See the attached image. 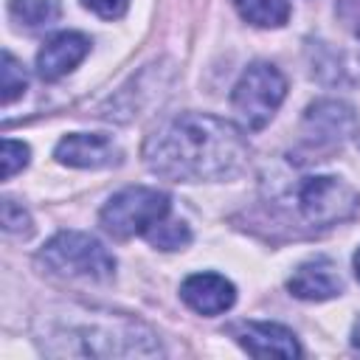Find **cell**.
<instances>
[{"label":"cell","instance_id":"9c48e42d","mask_svg":"<svg viewBox=\"0 0 360 360\" xmlns=\"http://www.w3.org/2000/svg\"><path fill=\"white\" fill-rule=\"evenodd\" d=\"M53 158L73 169H107V166L121 163V149L107 135L70 132L56 143Z\"/></svg>","mask_w":360,"mask_h":360},{"label":"cell","instance_id":"d6986e66","mask_svg":"<svg viewBox=\"0 0 360 360\" xmlns=\"http://www.w3.org/2000/svg\"><path fill=\"white\" fill-rule=\"evenodd\" d=\"M82 3H84V8H90L101 20H118L129 8V0H82Z\"/></svg>","mask_w":360,"mask_h":360},{"label":"cell","instance_id":"30bf717a","mask_svg":"<svg viewBox=\"0 0 360 360\" xmlns=\"http://www.w3.org/2000/svg\"><path fill=\"white\" fill-rule=\"evenodd\" d=\"M180 298L200 315H219L233 307L236 287L219 273H194L180 284Z\"/></svg>","mask_w":360,"mask_h":360},{"label":"cell","instance_id":"603a6c76","mask_svg":"<svg viewBox=\"0 0 360 360\" xmlns=\"http://www.w3.org/2000/svg\"><path fill=\"white\" fill-rule=\"evenodd\" d=\"M357 146H360V132H357Z\"/></svg>","mask_w":360,"mask_h":360},{"label":"cell","instance_id":"8fae6325","mask_svg":"<svg viewBox=\"0 0 360 360\" xmlns=\"http://www.w3.org/2000/svg\"><path fill=\"white\" fill-rule=\"evenodd\" d=\"M90 51V39L79 31H62L56 37H51L39 53H37V73L45 82H56L65 73H70Z\"/></svg>","mask_w":360,"mask_h":360},{"label":"cell","instance_id":"ac0fdd59","mask_svg":"<svg viewBox=\"0 0 360 360\" xmlns=\"http://www.w3.org/2000/svg\"><path fill=\"white\" fill-rule=\"evenodd\" d=\"M28 155H31V152H28V146H25L22 141L6 138V141H3V155H0V160H3V180L14 177L20 169H25Z\"/></svg>","mask_w":360,"mask_h":360},{"label":"cell","instance_id":"e0dca14e","mask_svg":"<svg viewBox=\"0 0 360 360\" xmlns=\"http://www.w3.org/2000/svg\"><path fill=\"white\" fill-rule=\"evenodd\" d=\"M3 231L6 233H14V236H31L34 225H31V217L22 205H17L14 200H3Z\"/></svg>","mask_w":360,"mask_h":360},{"label":"cell","instance_id":"5bb4252c","mask_svg":"<svg viewBox=\"0 0 360 360\" xmlns=\"http://www.w3.org/2000/svg\"><path fill=\"white\" fill-rule=\"evenodd\" d=\"M242 20L259 28H278L290 20V0H233Z\"/></svg>","mask_w":360,"mask_h":360},{"label":"cell","instance_id":"44dd1931","mask_svg":"<svg viewBox=\"0 0 360 360\" xmlns=\"http://www.w3.org/2000/svg\"><path fill=\"white\" fill-rule=\"evenodd\" d=\"M352 346L360 352V318L354 321V326H352Z\"/></svg>","mask_w":360,"mask_h":360},{"label":"cell","instance_id":"4fadbf2b","mask_svg":"<svg viewBox=\"0 0 360 360\" xmlns=\"http://www.w3.org/2000/svg\"><path fill=\"white\" fill-rule=\"evenodd\" d=\"M8 14L25 28H45L59 20L62 0H8Z\"/></svg>","mask_w":360,"mask_h":360},{"label":"cell","instance_id":"5b68a950","mask_svg":"<svg viewBox=\"0 0 360 360\" xmlns=\"http://www.w3.org/2000/svg\"><path fill=\"white\" fill-rule=\"evenodd\" d=\"M287 96V79L270 62H253L236 82L231 104L245 129H262L270 124Z\"/></svg>","mask_w":360,"mask_h":360},{"label":"cell","instance_id":"8992f818","mask_svg":"<svg viewBox=\"0 0 360 360\" xmlns=\"http://www.w3.org/2000/svg\"><path fill=\"white\" fill-rule=\"evenodd\" d=\"M295 208L298 214L318 228H329L338 222H346L360 208V194L340 177L318 174L304 177L295 186Z\"/></svg>","mask_w":360,"mask_h":360},{"label":"cell","instance_id":"9a60e30c","mask_svg":"<svg viewBox=\"0 0 360 360\" xmlns=\"http://www.w3.org/2000/svg\"><path fill=\"white\" fill-rule=\"evenodd\" d=\"M146 239L160 250H180L191 242V231L180 219H160L146 231Z\"/></svg>","mask_w":360,"mask_h":360},{"label":"cell","instance_id":"ba28073f","mask_svg":"<svg viewBox=\"0 0 360 360\" xmlns=\"http://www.w3.org/2000/svg\"><path fill=\"white\" fill-rule=\"evenodd\" d=\"M231 335L253 357H298L301 354V346H298L295 335L281 323L242 321V323L231 326Z\"/></svg>","mask_w":360,"mask_h":360},{"label":"cell","instance_id":"7c38bea8","mask_svg":"<svg viewBox=\"0 0 360 360\" xmlns=\"http://www.w3.org/2000/svg\"><path fill=\"white\" fill-rule=\"evenodd\" d=\"M287 290L301 301H329L343 292V281L338 276L335 262L318 256L295 267V273L287 281Z\"/></svg>","mask_w":360,"mask_h":360},{"label":"cell","instance_id":"52a82bcc","mask_svg":"<svg viewBox=\"0 0 360 360\" xmlns=\"http://www.w3.org/2000/svg\"><path fill=\"white\" fill-rule=\"evenodd\" d=\"M354 124L352 107L340 101H315L304 115V143L312 152H332Z\"/></svg>","mask_w":360,"mask_h":360},{"label":"cell","instance_id":"ffe728a7","mask_svg":"<svg viewBox=\"0 0 360 360\" xmlns=\"http://www.w3.org/2000/svg\"><path fill=\"white\" fill-rule=\"evenodd\" d=\"M340 14H343L349 22H354V28H360V0H343Z\"/></svg>","mask_w":360,"mask_h":360},{"label":"cell","instance_id":"2e32d148","mask_svg":"<svg viewBox=\"0 0 360 360\" xmlns=\"http://www.w3.org/2000/svg\"><path fill=\"white\" fill-rule=\"evenodd\" d=\"M25 84H28V76L22 70V65L6 51L3 53V107H8L14 98H20L25 93Z\"/></svg>","mask_w":360,"mask_h":360},{"label":"cell","instance_id":"cb8c5ba5","mask_svg":"<svg viewBox=\"0 0 360 360\" xmlns=\"http://www.w3.org/2000/svg\"><path fill=\"white\" fill-rule=\"evenodd\" d=\"M357 37H360V28H357Z\"/></svg>","mask_w":360,"mask_h":360},{"label":"cell","instance_id":"6da1fadb","mask_svg":"<svg viewBox=\"0 0 360 360\" xmlns=\"http://www.w3.org/2000/svg\"><path fill=\"white\" fill-rule=\"evenodd\" d=\"M248 155L250 149L242 129L205 112H180L169 118L143 146L149 172L183 183L233 177L245 169Z\"/></svg>","mask_w":360,"mask_h":360},{"label":"cell","instance_id":"7402d4cb","mask_svg":"<svg viewBox=\"0 0 360 360\" xmlns=\"http://www.w3.org/2000/svg\"><path fill=\"white\" fill-rule=\"evenodd\" d=\"M354 276H357V281H360V248H357V253H354Z\"/></svg>","mask_w":360,"mask_h":360},{"label":"cell","instance_id":"7a4b0ae2","mask_svg":"<svg viewBox=\"0 0 360 360\" xmlns=\"http://www.w3.org/2000/svg\"><path fill=\"white\" fill-rule=\"evenodd\" d=\"M73 323L68 329L70 343L59 354H90V357H124V354H158L160 346L152 340V332L138 321L110 312L84 309L82 318L68 315ZM53 338V340H68Z\"/></svg>","mask_w":360,"mask_h":360},{"label":"cell","instance_id":"277c9868","mask_svg":"<svg viewBox=\"0 0 360 360\" xmlns=\"http://www.w3.org/2000/svg\"><path fill=\"white\" fill-rule=\"evenodd\" d=\"M169 208H172L169 194L149 186H129L104 202L98 219L110 236L132 239V236H146L152 225L169 217Z\"/></svg>","mask_w":360,"mask_h":360},{"label":"cell","instance_id":"3957f363","mask_svg":"<svg viewBox=\"0 0 360 360\" xmlns=\"http://www.w3.org/2000/svg\"><path fill=\"white\" fill-rule=\"evenodd\" d=\"M37 262L59 276V278H82V281H107L115 273L112 253L90 233L62 231L56 233L37 256Z\"/></svg>","mask_w":360,"mask_h":360}]
</instances>
